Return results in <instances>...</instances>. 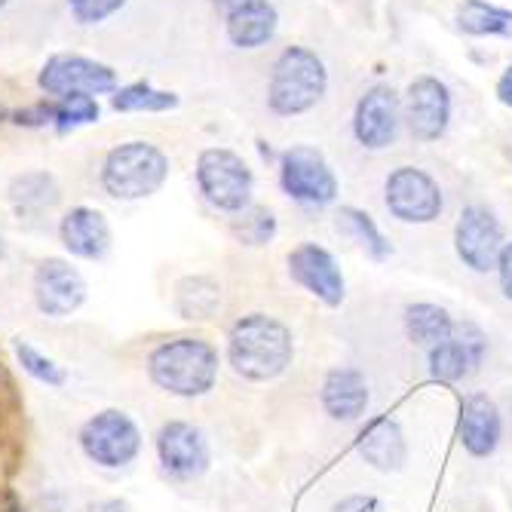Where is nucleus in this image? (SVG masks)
<instances>
[{"label": "nucleus", "mask_w": 512, "mask_h": 512, "mask_svg": "<svg viewBox=\"0 0 512 512\" xmlns=\"http://www.w3.org/2000/svg\"><path fill=\"white\" fill-rule=\"evenodd\" d=\"M224 362L240 381H279L295 362V335L289 325L264 310L243 313L230 322L224 338Z\"/></svg>", "instance_id": "1"}, {"label": "nucleus", "mask_w": 512, "mask_h": 512, "mask_svg": "<svg viewBox=\"0 0 512 512\" xmlns=\"http://www.w3.org/2000/svg\"><path fill=\"white\" fill-rule=\"evenodd\" d=\"M221 353L203 335H172L151 347L145 371L151 384L172 399H203L218 387Z\"/></svg>", "instance_id": "2"}, {"label": "nucleus", "mask_w": 512, "mask_h": 512, "mask_svg": "<svg viewBox=\"0 0 512 512\" xmlns=\"http://www.w3.org/2000/svg\"><path fill=\"white\" fill-rule=\"evenodd\" d=\"M329 65L310 46H283L267 74V111L273 117H301L310 114L329 96Z\"/></svg>", "instance_id": "3"}, {"label": "nucleus", "mask_w": 512, "mask_h": 512, "mask_svg": "<svg viewBox=\"0 0 512 512\" xmlns=\"http://www.w3.org/2000/svg\"><path fill=\"white\" fill-rule=\"evenodd\" d=\"M169 175V154L148 138H129L114 145L99 166L102 191L117 203H138L160 194Z\"/></svg>", "instance_id": "4"}, {"label": "nucleus", "mask_w": 512, "mask_h": 512, "mask_svg": "<svg viewBox=\"0 0 512 512\" xmlns=\"http://www.w3.org/2000/svg\"><path fill=\"white\" fill-rule=\"evenodd\" d=\"M77 448L96 470H129L145 448V433L123 408H99L77 427Z\"/></svg>", "instance_id": "5"}, {"label": "nucleus", "mask_w": 512, "mask_h": 512, "mask_svg": "<svg viewBox=\"0 0 512 512\" xmlns=\"http://www.w3.org/2000/svg\"><path fill=\"white\" fill-rule=\"evenodd\" d=\"M200 197L221 215H240L255 206V172L234 148H203L194 163Z\"/></svg>", "instance_id": "6"}, {"label": "nucleus", "mask_w": 512, "mask_h": 512, "mask_svg": "<svg viewBox=\"0 0 512 512\" xmlns=\"http://www.w3.org/2000/svg\"><path fill=\"white\" fill-rule=\"evenodd\" d=\"M279 191H283L301 209H329L341 197V181L319 148L313 145H292L279 151L276 160Z\"/></svg>", "instance_id": "7"}, {"label": "nucleus", "mask_w": 512, "mask_h": 512, "mask_svg": "<svg viewBox=\"0 0 512 512\" xmlns=\"http://www.w3.org/2000/svg\"><path fill=\"white\" fill-rule=\"evenodd\" d=\"M384 209L399 224H436L445 215V191L424 166L399 163L384 175Z\"/></svg>", "instance_id": "8"}, {"label": "nucleus", "mask_w": 512, "mask_h": 512, "mask_svg": "<svg viewBox=\"0 0 512 512\" xmlns=\"http://www.w3.org/2000/svg\"><path fill=\"white\" fill-rule=\"evenodd\" d=\"M157 467L169 482L188 485L212 470V442L203 427L184 417L163 421L154 433Z\"/></svg>", "instance_id": "9"}, {"label": "nucleus", "mask_w": 512, "mask_h": 512, "mask_svg": "<svg viewBox=\"0 0 512 512\" xmlns=\"http://www.w3.org/2000/svg\"><path fill=\"white\" fill-rule=\"evenodd\" d=\"M405 129V108H402V92L390 83L368 86L353 105L350 132L353 142L368 154H384L390 151Z\"/></svg>", "instance_id": "10"}, {"label": "nucleus", "mask_w": 512, "mask_h": 512, "mask_svg": "<svg viewBox=\"0 0 512 512\" xmlns=\"http://www.w3.org/2000/svg\"><path fill=\"white\" fill-rule=\"evenodd\" d=\"M451 246L457 261L476 276H488L497 270V258L506 246V227L497 212L485 203H467L457 212Z\"/></svg>", "instance_id": "11"}, {"label": "nucleus", "mask_w": 512, "mask_h": 512, "mask_svg": "<svg viewBox=\"0 0 512 512\" xmlns=\"http://www.w3.org/2000/svg\"><path fill=\"white\" fill-rule=\"evenodd\" d=\"M37 86L46 92V99H65V96H114L120 77L111 65L89 59L80 53H56L43 62L37 71Z\"/></svg>", "instance_id": "12"}, {"label": "nucleus", "mask_w": 512, "mask_h": 512, "mask_svg": "<svg viewBox=\"0 0 512 512\" xmlns=\"http://www.w3.org/2000/svg\"><path fill=\"white\" fill-rule=\"evenodd\" d=\"M405 108V132L417 145H433L445 138L451 117H454V96L451 86L436 74H421L405 86L402 96Z\"/></svg>", "instance_id": "13"}, {"label": "nucleus", "mask_w": 512, "mask_h": 512, "mask_svg": "<svg viewBox=\"0 0 512 512\" xmlns=\"http://www.w3.org/2000/svg\"><path fill=\"white\" fill-rule=\"evenodd\" d=\"M89 298L86 276L59 255H46L31 273V301L46 319H71Z\"/></svg>", "instance_id": "14"}, {"label": "nucleus", "mask_w": 512, "mask_h": 512, "mask_svg": "<svg viewBox=\"0 0 512 512\" xmlns=\"http://www.w3.org/2000/svg\"><path fill=\"white\" fill-rule=\"evenodd\" d=\"M488 335L479 322L473 319H457V329L448 341H442L439 347L427 350V375L436 384L454 387L476 378L485 359H488Z\"/></svg>", "instance_id": "15"}, {"label": "nucleus", "mask_w": 512, "mask_h": 512, "mask_svg": "<svg viewBox=\"0 0 512 512\" xmlns=\"http://www.w3.org/2000/svg\"><path fill=\"white\" fill-rule=\"evenodd\" d=\"M286 270L292 283L310 298H316L322 307L338 310L347 301V276L341 270V261L322 243H313V240L298 243L286 255Z\"/></svg>", "instance_id": "16"}, {"label": "nucleus", "mask_w": 512, "mask_h": 512, "mask_svg": "<svg viewBox=\"0 0 512 512\" xmlns=\"http://www.w3.org/2000/svg\"><path fill=\"white\" fill-rule=\"evenodd\" d=\"M457 445L476 460H488L497 454L503 442V414L500 405L488 393H467L457 408L454 424Z\"/></svg>", "instance_id": "17"}, {"label": "nucleus", "mask_w": 512, "mask_h": 512, "mask_svg": "<svg viewBox=\"0 0 512 512\" xmlns=\"http://www.w3.org/2000/svg\"><path fill=\"white\" fill-rule=\"evenodd\" d=\"M356 454L365 467L378 470L384 476L402 473L408 463V436L393 414H371L359 424L353 439Z\"/></svg>", "instance_id": "18"}, {"label": "nucleus", "mask_w": 512, "mask_h": 512, "mask_svg": "<svg viewBox=\"0 0 512 512\" xmlns=\"http://www.w3.org/2000/svg\"><path fill=\"white\" fill-rule=\"evenodd\" d=\"M319 405L335 424H362L371 405V384L356 365H332L319 381Z\"/></svg>", "instance_id": "19"}, {"label": "nucleus", "mask_w": 512, "mask_h": 512, "mask_svg": "<svg viewBox=\"0 0 512 512\" xmlns=\"http://www.w3.org/2000/svg\"><path fill=\"white\" fill-rule=\"evenodd\" d=\"M59 243L77 261H105L114 246V230L102 209L71 206L59 218Z\"/></svg>", "instance_id": "20"}, {"label": "nucleus", "mask_w": 512, "mask_h": 512, "mask_svg": "<svg viewBox=\"0 0 512 512\" xmlns=\"http://www.w3.org/2000/svg\"><path fill=\"white\" fill-rule=\"evenodd\" d=\"M279 10L273 0H243L240 7L224 13V34L234 50L255 53L276 37Z\"/></svg>", "instance_id": "21"}, {"label": "nucleus", "mask_w": 512, "mask_h": 512, "mask_svg": "<svg viewBox=\"0 0 512 512\" xmlns=\"http://www.w3.org/2000/svg\"><path fill=\"white\" fill-rule=\"evenodd\" d=\"M7 203L19 221H37L62 203V184L50 169H28L10 178Z\"/></svg>", "instance_id": "22"}, {"label": "nucleus", "mask_w": 512, "mask_h": 512, "mask_svg": "<svg viewBox=\"0 0 512 512\" xmlns=\"http://www.w3.org/2000/svg\"><path fill=\"white\" fill-rule=\"evenodd\" d=\"M102 108L99 99H89V96H65V99H46L28 111L16 114V123L25 126H53L56 132H74L80 126L89 123H99Z\"/></svg>", "instance_id": "23"}, {"label": "nucleus", "mask_w": 512, "mask_h": 512, "mask_svg": "<svg viewBox=\"0 0 512 512\" xmlns=\"http://www.w3.org/2000/svg\"><path fill=\"white\" fill-rule=\"evenodd\" d=\"M402 329L405 338L421 347L424 353L439 347L442 341H448L457 329V319L451 316V310L445 304L436 301H411L402 310Z\"/></svg>", "instance_id": "24"}, {"label": "nucleus", "mask_w": 512, "mask_h": 512, "mask_svg": "<svg viewBox=\"0 0 512 512\" xmlns=\"http://www.w3.org/2000/svg\"><path fill=\"white\" fill-rule=\"evenodd\" d=\"M172 307L184 322H206L221 310V286L212 276H181L172 292Z\"/></svg>", "instance_id": "25"}, {"label": "nucleus", "mask_w": 512, "mask_h": 512, "mask_svg": "<svg viewBox=\"0 0 512 512\" xmlns=\"http://www.w3.org/2000/svg\"><path fill=\"white\" fill-rule=\"evenodd\" d=\"M335 227L338 234L353 240L371 261H390L393 258V243L384 237V230L378 227L375 215L359 209V206H341L335 212Z\"/></svg>", "instance_id": "26"}, {"label": "nucleus", "mask_w": 512, "mask_h": 512, "mask_svg": "<svg viewBox=\"0 0 512 512\" xmlns=\"http://www.w3.org/2000/svg\"><path fill=\"white\" fill-rule=\"evenodd\" d=\"M454 25L467 37H512V10L491 0H460Z\"/></svg>", "instance_id": "27"}, {"label": "nucleus", "mask_w": 512, "mask_h": 512, "mask_svg": "<svg viewBox=\"0 0 512 512\" xmlns=\"http://www.w3.org/2000/svg\"><path fill=\"white\" fill-rule=\"evenodd\" d=\"M178 96L169 89H157L151 80H135L126 86H117L111 96V108L117 114H166L178 108Z\"/></svg>", "instance_id": "28"}, {"label": "nucleus", "mask_w": 512, "mask_h": 512, "mask_svg": "<svg viewBox=\"0 0 512 512\" xmlns=\"http://www.w3.org/2000/svg\"><path fill=\"white\" fill-rule=\"evenodd\" d=\"M13 356L19 362V368L25 375L50 390H62L68 384V371L59 359H53L50 353H43L40 347H34L31 341H13Z\"/></svg>", "instance_id": "29"}, {"label": "nucleus", "mask_w": 512, "mask_h": 512, "mask_svg": "<svg viewBox=\"0 0 512 512\" xmlns=\"http://www.w3.org/2000/svg\"><path fill=\"white\" fill-rule=\"evenodd\" d=\"M230 234L240 246H249V249H261V246H270L279 234V218L273 209L267 206H249L246 212L230 218Z\"/></svg>", "instance_id": "30"}, {"label": "nucleus", "mask_w": 512, "mask_h": 512, "mask_svg": "<svg viewBox=\"0 0 512 512\" xmlns=\"http://www.w3.org/2000/svg\"><path fill=\"white\" fill-rule=\"evenodd\" d=\"M65 7L80 28H96L111 22L126 7V0H65Z\"/></svg>", "instance_id": "31"}, {"label": "nucleus", "mask_w": 512, "mask_h": 512, "mask_svg": "<svg viewBox=\"0 0 512 512\" xmlns=\"http://www.w3.org/2000/svg\"><path fill=\"white\" fill-rule=\"evenodd\" d=\"M329 512H384V506L375 494H347L335 500Z\"/></svg>", "instance_id": "32"}, {"label": "nucleus", "mask_w": 512, "mask_h": 512, "mask_svg": "<svg viewBox=\"0 0 512 512\" xmlns=\"http://www.w3.org/2000/svg\"><path fill=\"white\" fill-rule=\"evenodd\" d=\"M494 276H497L500 295L512 304V240H506V246H503V252H500V258H497Z\"/></svg>", "instance_id": "33"}, {"label": "nucleus", "mask_w": 512, "mask_h": 512, "mask_svg": "<svg viewBox=\"0 0 512 512\" xmlns=\"http://www.w3.org/2000/svg\"><path fill=\"white\" fill-rule=\"evenodd\" d=\"M494 92H497V102H500L503 108H509V111H512V65H509V68H503V74L497 77Z\"/></svg>", "instance_id": "34"}, {"label": "nucleus", "mask_w": 512, "mask_h": 512, "mask_svg": "<svg viewBox=\"0 0 512 512\" xmlns=\"http://www.w3.org/2000/svg\"><path fill=\"white\" fill-rule=\"evenodd\" d=\"M83 512H129V503L120 497H102L83 506Z\"/></svg>", "instance_id": "35"}, {"label": "nucleus", "mask_w": 512, "mask_h": 512, "mask_svg": "<svg viewBox=\"0 0 512 512\" xmlns=\"http://www.w3.org/2000/svg\"><path fill=\"white\" fill-rule=\"evenodd\" d=\"M0 512H22V500L13 491H0Z\"/></svg>", "instance_id": "36"}, {"label": "nucleus", "mask_w": 512, "mask_h": 512, "mask_svg": "<svg viewBox=\"0 0 512 512\" xmlns=\"http://www.w3.org/2000/svg\"><path fill=\"white\" fill-rule=\"evenodd\" d=\"M243 4V0H212V7L224 16V13H230V10H234V7H240Z\"/></svg>", "instance_id": "37"}, {"label": "nucleus", "mask_w": 512, "mask_h": 512, "mask_svg": "<svg viewBox=\"0 0 512 512\" xmlns=\"http://www.w3.org/2000/svg\"><path fill=\"white\" fill-rule=\"evenodd\" d=\"M7 252H10V243H7V237H4V230H0V264H4Z\"/></svg>", "instance_id": "38"}, {"label": "nucleus", "mask_w": 512, "mask_h": 512, "mask_svg": "<svg viewBox=\"0 0 512 512\" xmlns=\"http://www.w3.org/2000/svg\"><path fill=\"white\" fill-rule=\"evenodd\" d=\"M10 7V0H0V10H7Z\"/></svg>", "instance_id": "39"}]
</instances>
